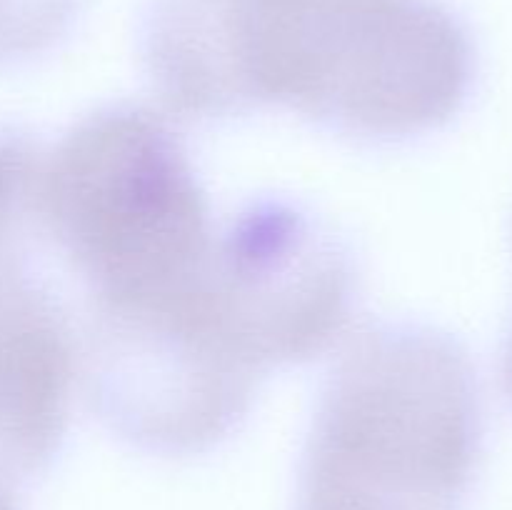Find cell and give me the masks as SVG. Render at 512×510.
<instances>
[{
  "label": "cell",
  "instance_id": "cell-4",
  "mask_svg": "<svg viewBox=\"0 0 512 510\" xmlns=\"http://www.w3.org/2000/svg\"><path fill=\"white\" fill-rule=\"evenodd\" d=\"M203 265L158 295L88 310L90 405L145 453L175 458L215 448L238 428L265 378L223 328Z\"/></svg>",
  "mask_w": 512,
  "mask_h": 510
},
{
  "label": "cell",
  "instance_id": "cell-2",
  "mask_svg": "<svg viewBox=\"0 0 512 510\" xmlns=\"http://www.w3.org/2000/svg\"><path fill=\"white\" fill-rule=\"evenodd\" d=\"M480 438L468 350L433 325H370L320 390L295 510H458Z\"/></svg>",
  "mask_w": 512,
  "mask_h": 510
},
{
  "label": "cell",
  "instance_id": "cell-7",
  "mask_svg": "<svg viewBox=\"0 0 512 510\" xmlns=\"http://www.w3.org/2000/svg\"><path fill=\"white\" fill-rule=\"evenodd\" d=\"M45 143L23 125L0 123V268L30 273Z\"/></svg>",
  "mask_w": 512,
  "mask_h": 510
},
{
  "label": "cell",
  "instance_id": "cell-9",
  "mask_svg": "<svg viewBox=\"0 0 512 510\" xmlns=\"http://www.w3.org/2000/svg\"><path fill=\"white\" fill-rule=\"evenodd\" d=\"M0 510H18L13 505V500H10V495L3 490V485H0Z\"/></svg>",
  "mask_w": 512,
  "mask_h": 510
},
{
  "label": "cell",
  "instance_id": "cell-1",
  "mask_svg": "<svg viewBox=\"0 0 512 510\" xmlns=\"http://www.w3.org/2000/svg\"><path fill=\"white\" fill-rule=\"evenodd\" d=\"M143 60L183 118L285 105L368 143L443 128L475 80L473 40L435 0H155Z\"/></svg>",
  "mask_w": 512,
  "mask_h": 510
},
{
  "label": "cell",
  "instance_id": "cell-8",
  "mask_svg": "<svg viewBox=\"0 0 512 510\" xmlns=\"http://www.w3.org/2000/svg\"><path fill=\"white\" fill-rule=\"evenodd\" d=\"M78 10V0H0V68L30 63L53 50Z\"/></svg>",
  "mask_w": 512,
  "mask_h": 510
},
{
  "label": "cell",
  "instance_id": "cell-3",
  "mask_svg": "<svg viewBox=\"0 0 512 510\" xmlns=\"http://www.w3.org/2000/svg\"><path fill=\"white\" fill-rule=\"evenodd\" d=\"M205 190L158 113L115 103L45 143L33 273L63 263L90 308L158 295L203 265L213 243Z\"/></svg>",
  "mask_w": 512,
  "mask_h": 510
},
{
  "label": "cell",
  "instance_id": "cell-6",
  "mask_svg": "<svg viewBox=\"0 0 512 510\" xmlns=\"http://www.w3.org/2000/svg\"><path fill=\"white\" fill-rule=\"evenodd\" d=\"M78 345L48 280L0 268V485L45 473L68 433Z\"/></svg>",
  "mask_w": 512,
  "mask_h": 510
},
{
  "label": "cell",
  "instance_id": "cell-5",
  "mask_svg": "<svg viewBox=\"0 0 512 510\" xmlns=\"http://www.w3.org/2000/svg\"><path fill=\"white\" fill-rule=\"evenodd\" d=\"M205 280L220 320L260 373L325 353L358 295L343 238L283 198L245 205L213 235Z\"/></svg>",
  "mask_w": 512,
  "mask_h": 510
}]
</instances>
